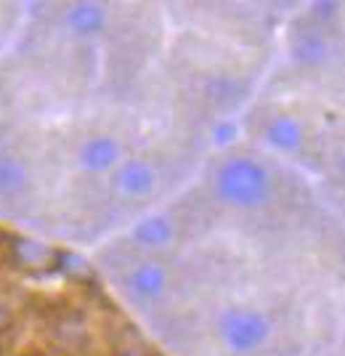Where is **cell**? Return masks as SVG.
<instances>
[{"label": "cell", "mask_w": 345, "mask_h": 356, "mask_svg": "<svg viewBox=\"0 0 345 356\" xmlns=\"http://www.w3.org/2000/svg\"><path fill=\"white\" fill-rule=\"evenodd\" d=\"M287 67L298 93L345 109V3H311L287 22Z\"/></svg>", "instance_id": "6da1fadb"}, {"label": "cell", "mask_w": 345, "mask_h": 356, "mask_svg": "<svg viewBox=\"0 0 345 356\" xmlns=\"http://www.w3.org/2000/svg\"><path fill=\"white\" fill-rule=\"evenodd\" d=\"M173 51V72L180 96L199 118L224 125V120L247 104L255 86V67L244 64L237 48L186 35Z\"/></svg>", "instance_id": "7a4b0ae2"}, {"label": "cell", "mask_w": 345, "mask_h": 356, "mask_svg": "<svg viewBox=\"0 0 345 356\" xmlns=\"http://www.w3.org/2000/svg\"><path fill=\"white\" fill-rule=\"evenodd\" d=\"M330 112L332 106H324L303 93L258 102L244 112L247 144L314 178L319 144Z\"/></svg>", "instance_id": "3957f363"}, {"label": "cell", "mask_w": 345, "mask_h": 356, "mask_svg": "<svg viewBox=\"0 0 345 356\" xmlns=\"http://www.w3.org/2000/svg\"><path fill=\"white\" fill-rule=\"evenodd\" d=\"M56 149L30 131L0 125V218H32L43 202Z\"/></svg>", "instance_id": "277c9868"}, {"label": "cell", "mask_w": 345, "mask_h": 356, "mask_svg": "<svg viewBox=\"0 0 345 356\" xmlns=\"http://www.w3.org/2000/svg\"><path fill=\"white\" fill-rule=\"evenodd\" d=\"M316 189L345 223V109H332L316 157Z\"/></svg>", "instance_id": "5b68a950"}, {"label": "cell", "mask_w": 345, "mask_h": 356, "mask_svg": "<svg viewBox=\"0 0 345 356\" xmlns=\"http://www.w3.org/2000/svg\"><path fill=\"white\" fill-rule=\"evenodd\" d=\"M8 255H11L14 266L27 274H48V271L59 268L61 250H56L53 245H48L43 239L14 237L8 242Z\"/></svg>", "instance_id": "8992f818"}, {"label": "cell", "mask_w": 345, "mask_h": 356, "mask_svg": "<svg viewBox=\"0 0 345 356\" xmlns=\"http://www.w3.org/2000/svg\"><path fill=\"white\" fill-rule=\"evenodd\" d=\"M115 356H154V354L146 351V348H141V346H122V348L115 351Z\"/></svg>", "instance_id": "52a82bcc"}]
</instances>
